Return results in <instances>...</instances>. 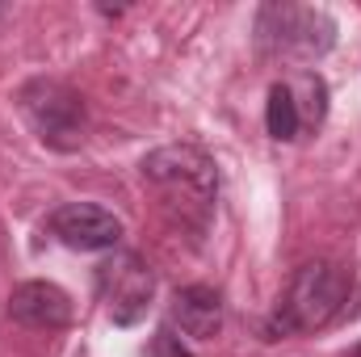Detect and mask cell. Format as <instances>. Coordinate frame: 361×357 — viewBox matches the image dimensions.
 Wrapping results in <instances>:
<instances>
[{
    "mask_svg": "<svg viewBox=\"0 0 361 357\" xmlns=\"http://www.w3.org/2000/svg\"><path fill=\"white\" fill-rule=\"evenodd\" d=\"M353 294V273L341 261H307L290 273L286 290L277 294L269 320H265V337L286 341V337H307L328 328Z\"/></svg>",
    "mask_w": 361,
    "mask_h": 357,
    "instance_id": "cell-1",
    "label": "cell"
},
{
    "mask_svg": "<svg viewBox=\"0 0 361 357\" xmlns=\"http://www.w3.org/2000/svg\"><path fill=\"white\" fill-rule=\"evenodd\" d=\"M336 47V21L315 4H261L257 8V51L286 63H315Z\"/></svg>",
    "mask_w": 361,
    "mask_h": 357,
    "instance_id": "cell-2",
    "label": "cell"
},
{
    "mask_svg": "<svg viewBox=\"0 0 361 357\" xmlns=\"http://www.w3.org/2000/svg\"><path fill=\"white\" fill-rule=\"evenodd\" d=\"M143 181H152L173 206L193 214L197 227H206V219L214 210V198H219V169L202 147H193V143L156 147L143 160Z\"/></svg>",
    "mask_w": 361,
    "mask_h": 357,
    "instance_id": "cell-3",
    "label": "cell"
},
{
    "mask_svg": "<svg viewBox=\"0 0 361 357\" xmlns=\"http://www.w3.org/2000/svg\"><path fill=\"white\" fill-rule=\"evenodd\" d=\"M17 109L42 147H51V152H80L85 147V131H89L85 97L68 80H55V76L25 80L17 89Z\"/></svg>",
    "mask_w": 361,
    "mask_h": 357,
    "instance_id": "cell-4",
    "label": "cell"
},
{
    "mask_svg": "<svg viewBox=\"0 0 361 357\" xmlns=\"http://www.w3.org/2000/svg\"><path fill=\"white\" fill-rule=\"evenodd\" d=\"M97 290H101L109 320L118 328H135L156 298V273L139 253H114L97 269Z\"/></svg>",
    "mask_w": 361,
    "mask_h": 357,
    "instance_id": "cell-5",
    "label": "cell"
},
{
    "mask_svg": "<svg viewBox=\"0 0 361 357\" xmlns=\"http://www.w3.org/2000/svg\"><path fill=\"white\" fill-rule=\"evenodd\" d=\"M47 231L72 253H109L122 244V219L97 202H63L47 214Z\"/></svg>",
    "mask_w": 361,
    "mask_h": 357,
    "instance_id": "cell-6",
    "label": "cell"
},
{
    "mask_svg": "<svg viewBox=\"0 0 361 357\" xmlns=\"http://www.w3.org/2000/svg\"><path fill=\"white\" fill-rule=\"evenodd\" d=\"M8 320L34 332H59L72 324V298L55 282H21L8 298Z\"/></svg>",
    "mask_w": 361,
    "mask_h": 357,
    "instance_id": "cell-7",
    "label": "cell"
},
{
    "mask_svg": "<svg viewBox=\"0 0 361 357\" xmlns=\"http://www.w3.org/2000/svg\"><path fill=\"white\" fill-rule=\"evenodd\" d=\"M173 324L189 341H214L223 332V294L214 286H185L173 294Z\"/></svg>",
    "mask_w": 361,
    "mask_h": 357,
    "instance_id": "cell-8",
    "label": "cell"
},
{
    "mask_svg": "<svg viewBox=\"0 0 361 357\" xmlns=\"http://www.w3.org/2000/svg\"><path fill=\"white\" fill-rule=\"evenodd\" d=\"M265 131L277 143H294L298 131H302V109H298V97L294 85H273L269 101H265Z\"/></svg>",
    "mask_w": 361,
    "mask_h": 357,
    "instance_id": "cell-9",
    "label": "cell"
},
{
    "mask_svg": "<svg viewBox=\"0 0 361 357\" xmlns=\"http://www.w3.org/2000/svg\"><path fill=\"white\" fill-rule=\"evenodd\" d=\"M302 89H307V114H302V122H324V114H328V85H324V76H315V72H302V80H298Z\"/></svg>",
    "mask_w": 361,
    "mask_h": 357,
    "instance_id": "cell-10",
    "label": "cell"
},
{
    "mask_svg": "<svg viewBox=\"0 0 361 357\" xmlns=\"http://www.w3.org/2000/svg\"><path fill=\"white\" fill-rule=\"evenodd\" d=\"M147 357H193V353H189V345L180 341L177 332H173V324H160L156 337H152V345H147Z\"/></svg>",
    "mask_w": 361,
    "mask_h": 357,
    "instance_id": "cell-11",
    "label": "cell"
},
{
    "mask_svg": "<svg viewBox=\"0 0 361 357\" xmlns=\"http://www.w3.org/2000/svg\"><path fill=\"white\" fill-rule=\"evenodd\" d=\"M349 357H361V341H357V345H353V349H349Z\"/></svg>",
    "mask_w": 361,
    "mask_h": 357,
    "instance_id": "cell-12",
    "label": "cell"
}]
</instances>
